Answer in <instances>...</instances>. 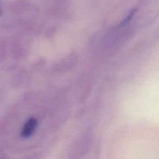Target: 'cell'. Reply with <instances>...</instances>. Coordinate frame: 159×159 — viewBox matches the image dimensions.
Wrapping results in <instances>:
<instances>
[{"instance_id":"1","label":"cell","mask_w":159,"mask_h":159,"mask_svg":"<svg viewBox=\"0 0 159 159\" xmlns=\"http://www.w3.org/2000/svg\"><path fill=\"white\" fill-rule=\"evenodd\" d=\"M37 127V120L35 118L32 117L28 120L25 124L24 127L21 132V136L24 138H28L32 136L33 134L35 132L36 128Z\"/></svg>"},{"instance_id":"2","label":"cell","mask_w":159,"mask_h":159,"mask_svg":"<svg viewBox=\"0 0 159 159\" xmlns=\"http://www.w3.org/2000/svg\"><path fill=\"white\" fill-rule=\"evenodd\" d=\"M135 12H136V9H133V10H132L131 12H130V13H129V15L127 16V18H126L125 20H124V21L123 22V23H121L120 26H124V25L127 24V23H128V22L130 21V20H131L132 17H133L134 15V14H135Z\"/></svg>"},{"instance_id":"3","label":"cell","mask_w":159,"mask_h":159,"mask_svg":"<svg viewBox=\"0 0 159 159\" xmlns=\"http://www.w3.org/2000/svg\"><path fill=\"white\" fill-rule=\"evenodd\" d=\"M0 15H1V6H0Z\"/></svg>"},{"instance_id":"4","label":"cell","mask_w":159,"mask_h":159,"mask_svg":"<svg viewBox=\"0 0 159 159\" xmlns=\"http://www.w3.org/2000/svg\"><path fill=\"white\" fill-rule=\"evenodd\" d=\"M0 159H6V158H3V157H2V158H0Z\"/></svg>"},{"instance_id":"5","label":"cell","mask_w":159,"mask_h":159,"mask_svg":"<svg viewBox=\"0 0 159 159\" xmlns=\"http://www.w3.org/2000/svg\"><path fill=\"white\" fill-rule=\"evenodd\" d=\"M30 159H36V158H30Z\"/></svg>"}]
</instances>
